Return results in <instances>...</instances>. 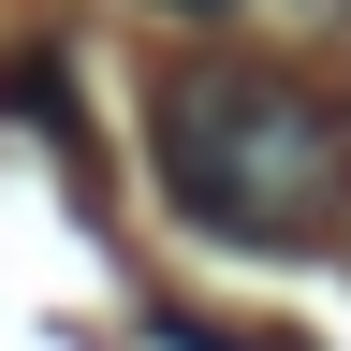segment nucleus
I'll list each match as a JSON object with an SVG mask.
<instances>
[{"label": "nucleus", "mask_w": 351, "mask_h": 351, "mask_svg": "<svg viewBox=\"0 0 351 351\" xmlns=\"http://www.w3.org/2000/svg\"><path fill=\"white\" fill-rule=\"evenodd\" d=\"M191 15H278V29H337L351 0H191Z\"/></svg>", "instance_id": "nucleus-3"}, {"label": "nucleus", "mask_w": 351, "mask_h": 351, "mask_svg": "<svg viewBox=\"0 0 351 351\" xmlns=\"http://www.w3.org/2000/svg\"><path fill=\"white\" fill-rule=\"evenodd\" d=\"M147 161H161L191 234L351 263V132H337L322 88H293L263 59H191L147 117Z\"/></svg>", "instance_id": "nucleus-1"}, {"label": "nucleus", "mask_w": 351, "mask_h": 351, "mask_svg": "<svg viewBox=\"0 0 351 351\" xmlns=\"http://www.w3.org/2000/svg\"><path fill=\"white\" fill-rule=\"evenodd\" d=\"M117 351H307V337H249V322H191V307H147Z\"/></svg>", "instance_id": "nucleus-2"}]
</instances>
